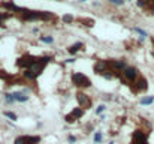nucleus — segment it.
<instances>
[{"label":"nucleus","mask_w":154,"mask_h":144,"mask_svg":"<svg viewBox=\"0 0 154 144\" xmlns=\"http://www.w3.org/2000/svg\"><path fill=\"white\" fill-rule=\"evenodd\" d=\"M15 14L19 17V20L23 21H36V20H41V21H48L51 20L52 15L51 12H46V11H31V9H24V8H15Z\"/></svg>","instance_id":"nucleus-1"},{"label":"nucleus","mask_w":154,"mask_h":144,"mask_svg":"<svg viewBox=\"0 0 154 144\" xmlns=\"http://www.w3.org/2000/svg\"><path fill=\"white\" fill-rule=\"evenodd\" d=\"M48 62H50V57H37L36 62L33 63L30 68L24 69V72H23L24 78H27V80H36V78L44 72Z\"/></svg>","instance_id":"nucleus-2"},{"label":"nucleus","mask_w":154,"mask_h":144,"mask_svg":"<svg viewBox=\"0 0 154 144\" xmlns=\"http://www.w3.org/2000/svg\"><path fill=\"white\" fill-rule=\"evenodd\" d=\"M138 77H139V74H138V69H136V68L127 66V68L121 72V74H120V80H121V83L132 86V84L135 83V80H136Z\"/></svg>","instance_id":"nucleus-3"},{"label":"nucleus","mask_w":154,"mask_h":144,"mask_svg":"<svg viewBox=\"0 0 154 144\" xmlns=\"http://www.w3.org/2000/svg\"><path fill=\"white\" fill-rule=\"evenodd\" d=\"M72 83L73 86H76L79 89H87L91 86V80L87 75L81 74V72H73L72 74Z\"/></svg>","instance_id":"nucleus-4"},{"label":"nucleus","mask_w":154,"mask_h":144,"mask_svg":"<svg viewBox=\"0 0 154 144\" xmlns=\"http://www.w3.org/2000/svg\"><path fill=\"white\" fill-rule=\"evenodd\" d=\"M130 144H150L148 143V134L144 132V131H135L132 135V143Z\"/></svg>","instance_id":"nucleus-5"},{"label":"nucleus","mask_w":154,"mask_h":144,"mask_svg":"<svg viewBox=\"0 0 154 144\" xmlns=\"http://www.w3.org/2000/svg\"><path fill=\"white\" fill-rule=\"evenodd\" d=\"M41 137L39 135H21L15 140L14 144H39Z\"/></svg>","instance_id":"nucleus-6"},{"label":"nucleus","mask_w":154,"mask_h":144,"mask_svg":"<svg viewBox=\"0 0 154 144\" xmlns=\"http://www.w3.org/2000/svg\"><path fill=\"white\" fill-rule=\"evenodd\" d=\"M36 59H37V57L31 56V54H25V56L19 57L18 60H17V66H18V68H24V69H27V68H30L31 65L36 62Z\"/></svg>","instance_id":"nucleus-7"},{"label":"nucleus","mask_w":154,"mask_h":144,"mask_svg":"<svg viewBox=\"0 0 154 144\" xmlns=\"http://www.w3.org/2000/svg\"><path fill=\"white\" fill-rule=\"evenodd\" d=\"M147 89H148V81H147L144 77H141V75L135 80V83L132 84V92H135V93L144 92V90H147Z\"/></svg>","instance_id":"nucleus-8"},{"label":"nucleus","mask_w":154,"mask_h":144,"mask_svg":"<svg viewBox=\"0 0 154 144\" xmlns=\"http://www.w3.org/2000/svg\"><path fill=\"white\" fill-rule=\"evenodd\" d=\"M76 99L79 102V108H82V110H88L91 107V99H90V96L88 95H85L84 92H78L76 93Z\"/></svg>","instance_id":"nucleus-9"},{"label":"nucleus","mask_w":154,"mask_h":144,"mask_svg":"<svg viewBox=\"0 0 154 144\" xmlns=\"http://www.w3.org/2000/svg\"><path fill=\"white\" fill-rule=\"evenodd\" d=\"M82 116H84V110L82 108H73L70 113L64 117V120L68 123H73V122H76L78 119H81Z\"/></svg>","instance_id":"nucleus-10"},{"label":"nucleus","mask_w":154,"mask_h":144,"mask_svg":"<svg viewBox=\"0 0 154 144\" xmlns=\"http://www.w3.org/2000/svg\"><path fill=\"white\" fill-rule=\"evenodd\" d=\"M106 71H109L108 62H106V60H97V62L94 63V72H96V74L102 75L103 72H106Z\"/></svg>","instance_id":"nucleus-11"},{"label":"nucleus","mask_w":154,"mask_h":144,"mask_svg":"<svg viewBox=\"0 0 154 144\" xmlns=\"http://www.w3.org/2000/svg\"><path fill=\"white\" fill-rule=\"evenodd\" d=\"M12 96H14L15 102H25V101L29 99V96L25 95V93H21V92H14Z\"/></svg>","instance_id":"nucleus-12"},{"label":"nucleus","mask_w":154,"mask_h":144,"mask_svg":"<svg viewBox=\"0 0 154 144\" xmlns=\"http://www.w3.org/2000/svg\"><path fill=\"white\" fill-rule=\"evenodd\" d=\"M81 48H82V42H76L75 45H72V47L69 48V53L70 54H76Z\"/></svg>","instance_id":"nucleus-13"},{"label":"nucleus","mask_w":154,"mask_h":144,"mask_svg":"<svg viewBox=\"0 0 154 144\" xmlns=\"http://www.w3.org/2000/svg\"><path fill=\"white\" fill-rule=\"evenodd\" d=\"M153 102H154V96H147V98H142V99H141V104H142V105H150Z\"/></svg>","instance_id":"nucleus-14"},{"label":"nucleus","mask_w":154,"mask_h":144,"mask_svg":"<svg viewBox=\"0 0 154 144\" xmlns=\"http://www.w3.org/2000/svg\"><path fill=\"white\" fill-rule=\"evenodd\" d=\"M138 5L141 6V8H144V6L154 5V0H138Z\"/></svg>","instance_id":"nucleus-15"},{"label":"nucleus","mask_w":154,"mask_h":144,"mask_svg":"<svg viewBox=\"0 0 154 144\" xmlns=\"http://www.w3.org/2000/svg\"><path fill=\"white\" fill-rule=\"evenodd\" d=\"M102 140H103L102 132H96V134H94V143H96V144H97V143H102Z\"/></svg>","instance_id":"nucleus-16"},{"label":"nucleus","mask_w":154,"mask_h":144,"mask_svg":"<svg viewBox=\"0 0 154 144\" xmlns=\"http://www.w3.org/2000/svg\"><path fill=\"white\" fill-rule=\"evenodd\" d=\"M81 23L84 26H88V27H93V24H94V21L93 20H81Z\"/></svg>","instance_id":"nucleus-17"},{"label":"nucleus","mask_w":154,"mask_h":144,"mask_svg":"<svg viewBox=\"0 0 154 144\" xmlns=\"http://www.w3.org/2000/svg\"><path fill=\"white\" fill-rule=\"evenodd\" d=\"M41 41H42V42H46V44H51L54 39H52V36H42Z\"/></svg>","instance_id":"nucleus-18"},{"label":"nucleus","mask_w":154,"mask_h":144,"mask_svg":"<svg viewBox=\"0 0 154 144\" xmlns=\"http://www.w3.org/2000/svg\"><path fill=\"white\" fill-rule=\"evenodd\" d=\"M5 116H6V117H9V119H12V120H17V114L11 113V111H6V113H5Z\"/></svg>","instance_id":"nucleus-19"},{"label":"nucleus","mask_w":154,"mask_h":144,"mask_svg":"<svg viewBox=\"0 0 154 144\" xmlns=\"http://www.w3.org/2000/svg\"><path fill=\"white\" fill-rule=\"evenodd\" d=\"M63 21L64 23H73V17L72 15H63Z\"/></svg>","instance_id":"nucleus-20"},{"label":"nucleus","mask_w":154,"mask_h":144,"mask_svg":"<svg viewBox=\"0 0 154 144\" xmlns=\"http://www.w3.org/2000/svg\"><path fill=\"white\" fill-rule=\"evenodd\" d=\"M8 17H9V14H5V12H3V14H0V26L5 23V20L8 18Z\"/></svg>","instance_id":"nucleus-21"},{"label":"nucleus","mask_w":154,"mask_h":144,"mask_svg":"<svg viewBox=\"0 0 154 144\" xmlns=\"http://www.w3.org/2000/svg\"><path fill=\"white\" fill-rule=\"evenodd\" d=\"M105 108H106L105 105H99V107H97V110H96V113H97V114L103 113V111H105Z\"/></svg>","instance_id":"nucleus-22"},{"label":"nucleus","mask_w":154,"mask_h":144,"mask_svg":"<svg viewBox=\"0 0 154 144\" xmlns=\"http://www.w3.org/2000/svg\"><path fill=\"white\" fill-rule=\"evenodd\" d=\"M111 3H114V5H123L124 3V0H109Z\"/></svg>","instance_id":"nucleus-23"},{"label":"nucleus","mask_w":154,"mask_h":144,"mask_svg":"<svg viewBox=\"0 0 154 144\" xmlns=\"http://www.w3.org/2000/svg\"><path fill=\"white\" fill-rule=\"evenodd\" d=\"M68 140H69V143H75V141H76V138H75V137H72V135H69Z\"/></svg>","instance_id":"nucleus-24"},{"label":"nucleus","mask_w":154,"mask_h":144,"mask_svg":"<svg viewBox=\"0 0 154 144\" xmlns=\"http://www.w3.org/2000/svg\"><path fill=\"white\" fill-rule=\"evenodd\" d=\"M153 45H154V38H153Z\"/></svg>","instance_id":"nucleus-25"}]
</instances>
